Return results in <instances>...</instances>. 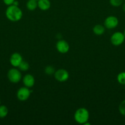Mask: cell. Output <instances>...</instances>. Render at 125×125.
<instances>
[{
	"label": "cell",
	"instance_id": "7",
	"mask_svg": "<svg viewBox=\"0 0 125 125\" xmlns=\"http://www.w3.org/2000/svg\"><path fill=\"white\" fill-rule=\"evenodd\" d=\"M118 20L115 16H109L104 21V26L107 29H114L118 25Z\"/></svg>",
	"mask_w": 125,
	"mask_h": 125
},
{
	"label": "cell",
	"instance_id": "11",
	"mask_svg": "<svg viewBox=\"0 0 125 125\" xmlns=\"http://www.w3.org/2000/svg\"><path fill=\"white\" fill-rule=\"evenodd\" d=\"M38 7L41 10H47L50 8L51 3L49 0H38Z\"/></svg>",
	"mask_w": 125,
	"mask_h": 125
},
{
	"label": "cell",
	"instance_id": "18",
	"mask_svg": "<svg viewBox=\"0 0 125 125\" xmlns=\"http://www.w3.org/2000/svg\"><path fill=\"white\" fill-rule=\"evenodd\" d=\"M118 110L120 113L122 115L125 116V100H123L120 104L118 107Z\"/></svg>",
	"mask_w": 125,
	"mask_h": 125
},
{
	"label": "cell",
	"instance_id": "4",
	"mask_svg": "<svg viewBox=\"0 0 125 125\" xmlns=\"http://www.w3.org/2000/svg\"><path fill=\"white\" fill-rule=\"evenodd\" d=\"M125 40V36L121 32H116L112 35L110 42L114 46H120L123 43Z\"/></svg>",
	"mask_w": 125,
	"mask_h": 125
},
{
	"label": "cell",
	"instance_id": "22",
	"mask_svg": "<svg viewBox=\"0 0 125 125\" xmlns=\"http://www.w3.org/2000/svg\"><path fill=\"white\" fill-rule=\"evenodd\" d=\"M122 9H123V10L124 12H125V3H124L123 4V6H122Z\"/></svg>",
	"mask_w": 125,
	"mask_h": 125
},
{
	"label": "cell",
	"instance_id": "14",
	"mask_svg": "<svg viewBox=\"0 0 125 125\" xmlns=\"http://www.w3.org/2000/svg\"><path fill=\"white\" fill-rule=\"evenodd\" d=\"M8 109L4 105H0V118H5L8 114Z\"/></svg>",
	"mask_w": 125,
	"mask_h": 125
},
{
	"label": "cell",
	"instance_id": "6",
	"mask_svg": "<svg viewBox=\"0 0 125 125\" xmlns=\"http://www.w3.org/2000/svg\"><path fill=\"white\" fill-rule=\"evenodd\" d=\"M54 76H55V78L56 79V80L59 82H61V83L66 81L69 77L68 72L62 68L55 71Z\"/></svg>",
	"mask_w": 125,
	"mask_h": 125
},
{
	"label": "cell",
	"instance_id": "23",
	"mask_svg": "<svg viewBox=\"0 0 125 125\" xmlns=\"http://www.w3.org/2000/svg\"><path fill=\"white\" fill-rule=\"evenodd\" d=\"M123 34H124V35H125V30H124V32H123Z\"/></svg>",
	"mask_w": 125,
	"mask_h": 125
},
{
	"label": "cell",
	"instance_id": "20",
	"mask_svg": "<svg viewBox=\"0 0 125 125\" xmlns=\"http://www.w3.org/2000/svg\"><path fill=\"white\" fill-rule=\"evenodd\" d=\"M15 1V0H3V2L5 4L9 6L13 4V2H14Z\"/></svg>",
	"mask_w": 125,
	"mask_h": 125
},
{
	"label": "cell",
	"instance_id": "10",
	"mask_svg": "<svg viewBox=\"0 0 125 125\" xmlns=\"http://www.w3.org/2000/svg\"><path fill=\"white\" fill-rule=\"evenodd\" d=\"M23 83L25 87L31 88L34 86L35 84V79L33 75L30 74H27L23 77Z\"/></svg>",
	"mask_w": 125,
	"mask_h": 125
},
{
	"label": "cell",
	"instance_id": "9",
	"mask_svg": "<svg viewBox=\"0 0 125 125\" xmlns=\"http://www.w3.org/2000/svg\"><path fill=\"white\" fill-rule=\"evenodd\" d=\"M22 61V56L18 52L13 53L10 57V63L13 67H18Z\"/></svg>",
	"mask_w": 125,
	"mask_h": 125
},
{
	"label": "cell",
	"instance_id": "5",
	"mask_svg": "<svg viewBox=\"0 0 125 125\" xmlns=\"http://www.w3.org/2000/svg\"><path fill=\"white\" fill-rule=\"evenodd\" d=\"M31 91L27 87H21L17 90V97L20 101H25L29 98Z\"/></svg>",
	"mask_w": 125,
	"mask_h": 125
},
{
	"label": "cell",
	"instance_id": "17",
	"mask_svg": "<svg viewBox=\"0 0 125 125\" xmlns=\"http://www.w3.org/2000/svg\"><path fill=\"white\" fill-rule=\"evenodd\" d=\"M44 72H45V74H47V75H51V74H53L55 73V68L52 67V66L48 65L45 68Z\"/></svg>",
	"mask_w": 125,
	"mask_h": 125
},
{
	"label": "cell",
	"instance_id": "12",
	"mask_svg": "<svg viewBox=\"0 0 125 125\" xmlns=\"http://www.w3.org/2000/svg\"><path fill=\"white\" fill-rule=\"evenodd\" d=\"M105 26L101 25V24H96L93 28V31L94 34L97 35H102L105 32Z\"/></svg>",
	"mask_w": 125,
	"mask_h": 125
},
{
	"label": "cell",
	"instance_id": "19",
	"mask_svg": "<svg viewBox=\"0 0 125 125\" xmlns=\"http://www.w3.org/2000/svg\"><path fill=\"white\" fill-rule=\"evenodd\" d=\"M123 0H110V4L113 7H119L121 6Z\"/></svg>",
	"mask_w": 125,
	"mask_h": 125
},
{
	"label": "cell",
	"instance_id": "26",
	"mask_svg": "<svg viewBox=\"0 0 125 125\" xmlns=\"http://www.w3.org/2000/svg\"></svg>",
	"mask_w": 125,
	"mask_h": 125
},
{
	"label": "cell",
	"instance_id": "15",
	"mask_svg": "<svg viewBox=\"0 0 125 125\" xmlns=\"http://www.w3.org/2000/svg\"><path fill=\"white\" fill-rule=\"evenodd\" d=\"M18 67L19 68L20 70L22 71V72H26L29 68V65L27 62L23 61Z\"/></svg>",
	"mask_w": 125,
	"mask_h": 125
},
{
	"label": "cell",
	"instance_id": "2",
	"mask_svg": "<svg viewBox=\"0 0 125 125\" xmlns=\"http://www.w3.org/2000/svg\"><path fill=\"white\" fill-rule=\"evenodd\" d=\"M89 118V112L84 107L78 109L74 114V120L78 124L85 125L87 122H88Z\"/></svg>",
	"mask_w": 125,
	"mask_h": 125
},
{
	"label": "cell",
	"instance_id": "1",
	"mask_svg": "<svg viewBox=\"0 0 125 125\" xmlns=\"http://www.w3.org/2000/svg\"><path fill=\"white\" fill-rule=\"evenodd\" d=\"M6 16L11 21H18L20 20L23 16V12L18 6L15 5L9 6L6 10Z\"/></svg>",
	"mask_w": 125,
	"mask_h": 125
},
{
	"label": "cell",
	"instance_id": "24",
	"mask_svg": "<svg viewBox=\"0 0 125 125\" xmlns=\"http://www.w3.org/2000/svg\"><path fill=\"white\" fill-rule=\"evenodd\" d=\"M1 104V100H0V105Z\"/></svg>",
	"mask_w": 125,
	"mask_h": 125
},
{
	"label": "cell",
	"instance_id": "13",
	"mask_svg": "<svg viewBox=\"0 0 125 125\" xmlns=\"http://www.w3.org/2000/svg\"><path fill=\"white\" fill-rule=\"evenodd\" d=\"M26 8L29 10H34L36 9L38 6V1L36 0H28L26 2Z\"/></svg>",
	"mask_w": 125,
	"mask_h": 125
},
{
	"label": "cell",
	"instance_id": "16",
	"mask_svg": "<svg viewBox=\"0 0 125 125\" xmlns=\"http://www.w3.org/2000/svg\"><path fill=\"white\" fill-rule=\"evenodd\" d=\"M117 81L121 85H125V72H122L118 74Z\"/></svg>",
	"mask_w": 125,
	"mask_h": 125
},
{
	"label": "cell",
	"instance_id": "25",
	"mask_svg": "<svg viewBox=\"0 0 125 125\" xmlns=\"http://www.w3.org/2000/svg\"><path fill=\"white\" fill-rule=\"evenodd\" d=\"M36 1H38V0H36Z\"/></svg>",
	"mask_w": 125,
	"mask_h": 125
},
{
	"label": "cell",
	"instance_id": "3",
	"mask_svg": "<svg viewBox=\"0 0 125 125\" xmlns=\"http://www.w3.org/2000/svg\"><path fill=\"white\" fill-rule=\"evenodd\" d=\"M7 78L11 83L16 84L19 83L22 79V73L17 68H11L7 72Z\"/></svg>",
	"mask_w": 125,
	"mask_h": 125
},
{
	"label": "cell",
	"instance_id": "8",
	"mask_svg": "<svg viewBox=\"0 0 125 125\" xmlns=\"http://www.w3.org/2000/svg\"><path fill=\"white\" fill-rule=\"evenodd\" d=\"M56 50L62 54L67 53L69 50V45L64 40H60L56 44Z\"/></svg>",
	"mask_w": 125,
	"mask_h": 125
},
{
	"label": "cell",
	"instance_id": "21",
	"mask_svg": "<svg viewBox=\"0 0 125 125\" xmlns=\"http://www.w3.org/2000/svg\"><path fill=\"white\" fill-rule=\"evenodd\" d=\"M12 5H15V6H18V2L17 1H15L14 2H13V4H12Z\"/></svg>",
	"mask_w": 125,
	"mask_h": 125
}]
</instances>
